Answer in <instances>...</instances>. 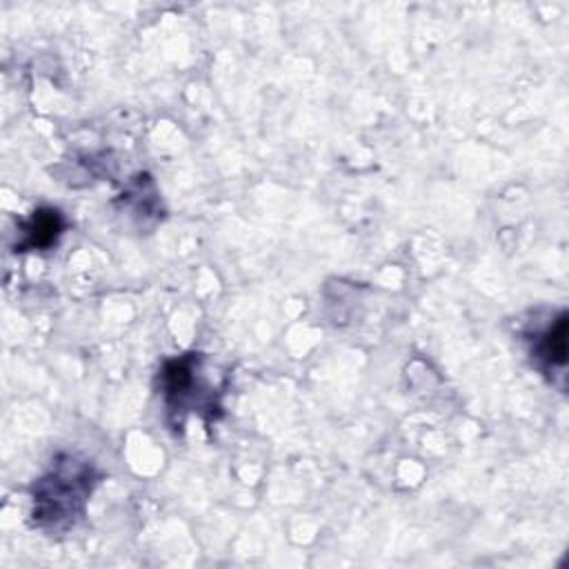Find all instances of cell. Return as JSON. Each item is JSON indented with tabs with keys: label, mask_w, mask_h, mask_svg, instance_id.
Here are the masks:
<instances>
[{
	"label": "cell",
	"mask_w": 569,
	"mask_h": 569,
	"mask_svg": "<svg viewBox=\"0 0 569 569\" xmlns=\"http://www.w3.org/2000/svg\"><path fill=\"white\" fill-rule=\"evenodd\" d=\"M102 473L87 458L60 453L31 485V525L47 533L73 529L87 511V502Z\"/></svg>",
	"instance_id": "cell-1"
},
{
	"label": "cell",
	"mask_w": 569,
	"mask_h": 569,
	"mask_svg": "<svg viewBox=\"0 0 569 569\" xmlns=\"http://www.w3.org/2000/svg\"><path fill=\"white\" fill-rule=\"evenodd\" d=\"M158 385L164 409L173 416L176 425H182L191 411L209 420L220 413V389L207 380L204 358L200 353L169 358L158 371Z\"/></svg>",
	"instance_id": "cell-2"
},
{
	"label": "cell",
	"mask_w": 569,
	"mask_h": 569,
	"mask_svg": "<svg viewBox=\"0 0 569 569\" xmlns=\"http://www.w3.org/2000/svg\"><path fill=\"white\" fill-rule=\"evenodd\" d=\"M567 311H560L542 331L533 333L531 358L545 373L565 371L567 367Z\"/></svg>",
	"instance_id": "cell-3"
},
{
	"label": "cell",
	"mask_w": 569,
	"mask_h": 569,
	"mask_svg": "<svg viewBox=\"0 0 569 569\" xmlns=\"http://www.w3.org/2000/svg\"><path fill=\"white\" fill-rule=\"evenodd\" d=\"M64 229V218L53 207H40L22 222L18 231L16 251H44L51 249Z\"/></svg>",
	"instance_id": "cell-4"
}]
</instances>
